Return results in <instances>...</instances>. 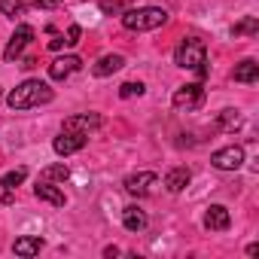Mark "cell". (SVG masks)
Returning <instances> with one entry per match:
<instances>
[{
  "instance_id": "1",
  "label": "cell",
  "mask_w": 259,
  "mask_h": 259,
  "mask_svg": "<svg viewBox=\"0 0 259 259\" xmlns=\"http://www.w3.org/2000/svg\"><path fill=\"white\" fill-rule=\"evenodd\" d=\"M55 98V92L43 82V79H25L22 85H16L10 95H7V104L13 110H31V107H40V104H49Z\"/></svg>"
},
{
  "instance_id": "2",
  "label": "cell",
  "mask_w": 259,
  "mask_h": 259,
  "mask_svg": "<svg viewBox=\"0 0 259 259\" xmlns=\"http://www.w3.org/2000/svg\"><path fill=\"white\" fill-rule=\"evenodd\" d=\"M174 64L183 67V70H195L198 76H207V67H204L207 64V49H204V43L198 37L180 40L177 49H174Z\"/></svg>"
},
{
  "instance_id": "3",
  "label": "cell",
  "mask_w": 259,
  "mask_h": 259,
  "mask_svg": "<svg viewBox=\"0 0 259 259\" xmlns=\"http://www.w3.org/2000/svg\"><path fill=\"white\" fill-rule=\"evenodd\" d=\"M168 22V13L159 7H141V10H125L122 13V25L128 31H156Z\"/></svg>"
},
{
  "instance_id": "4",
  "label": "cell",
  "mask_w": 259,
  "mask_h": 259,
  "mask_svg": "<svg viewBox=\"0 0 259 259\" xmlns=\"http://www.w3.org/2000/svg\"><path fill=\"white\" fill-rule=\"evenodd\" d=\"M171 104L177 107V110H198L201 104H204V89H201V82H186V85H180L177 92H174V98H171Z\"/></svg>"
},
{
  "instance_id": "5",
  "label": "cell",
  "mask_w": 259,
  "mask_h": 259,
  "mask_svg": "<svg viewBox=\"0 0 259 259\" xmlns=\"http://www.w3.org/2000/svg\"><path fill=\"white\" fill-rule=\"evenodd\" d=\"M210 165H213V168H220V171H238V168L244 165V147L232 144V147L217 150V153L210 156Z\"/></svg>"
},
{
  "instance_id": "6",
  "label": "cell",
  "mask_w": 259,
  "mask_h": 259,
  "mask_svg": "<svg viewBox=\"0 0 259 259\" xmlns=\"http://www.w3.org/2000/svg\"><path fill=\"white\" fill-rule=\"evenodd\" d=\"M85 144H89V135H79V132H61V135L52 141V150H55L58 156H73V153H79Z\"/></svg>"
},
{
  "instance_id": "7",
  "label": "cell",
  "mask_w": 259,
  "mask_h": 259,
  "mask_svg": "<svg viewBox=\"0 0 259 259\" xmlns=\"http://www.w3.org/2000/svg\"><path fill=\"white\" fill-rule=\"evenodd\" d=\"M156 180H159V177H156L153 171H138V174H132V177H125V183H122V186H125V192H128V195L144 198V195L156 186Z\"/></svg>"
},
{
  "instance_id": "8",
  "label": "cell",
  "mask_w": 259,
  "mask_h": 259,
  "mask_svg": "<svg viewBox=\"0 0 259 259\" xmlns=\"http://www.w3.org/2000/svg\"><path fill=\"white\" fill-rule=\"evenodd\" d=\"M31 40H34V28H31V25H19L16 34L10 37L7 49H4V58H7V61H16V58L25 52V46H28Z\"/></svg>"
},
{
  "instance_id": "9",
  "label": "cell",
  "mask_w": 259,
  "mask_h": 259,
  "mask_svg": "<svg viewBox=\"0 0 259 259\" xmlns=\"http://www.w3.org/2000/svg\"><path fill=\"white\" fill-rule=\"evenodd\" d=\"M104 125V119L98 113H76L70 119H64V132H79V135H92Z\"/></svg>"
},
{
  "instance_id": "10",
  "label": "cell",
  "mask_w": 259,
  "mask_h": 259,
  "mask_svg": "<svg viewBox=\"0 0 259 259\" xmlns=\"http://www.w3.org/2000/svg\"><path fill=\"white\" fill-rule=\"evenodd\" d=\"M229 226H232V213L223 204H210L204 210V229L207 232H226Z\"/></svg>"
},
{
  "instance_id": "11",
  "label": "cell",
  "mask_w": 259,
  "mask_h": 259,
  "mask_svg": "<svg viewBox=\"0 0 259 259\" xmlns=\"http://www.w3.org/2000/svg\"><path fill=\"white\" fill-rule=\"evenodd\" d=\"M79 67H82V61H79L76 55H64V58H55V61L49 64V76L61 82V79H67L70 73H76Z\"/></svg>"
},
{
  "instance_id": "12",
  "label": "cell",
  "mask_w": 259,
  "mask_h": 259,
  "mask_svg": "<svg viewBox=\"0 0 259 259\" xmlns=\"http://www.w3.org/2000/svg\"><path fill=\"white\" fill-rule=\"evenodd\" d=\"M34 195L40 198V201H49L52 207H64V192L58 189V186H52V183H43V180H37V186H34Z\"/></svg>"
},
{
  "instance_id": "13",
  "label": "cell",
  "mask_w": 259,
  "mask_h": 259,
  "mask_svg": "<svg viewBox=\"0 0 259 259\" xmlns=\"http://www.w3.org/2000/svg\"><path fill=\"white\" fill-rule=\"evenodd\" d=\"M232 76H235V82H244V85H253V82L259 79V64H256L253 58H244L241 64H235V70H232Z\"/></svg>"
},
{
  "instance_id": "14",
  "label": "cell",
  "mask_w": 259,
  "mask_h": 259,
  "mask_svg": "<svg viewBox=\"0 0 259 259\" xmlns=\"http://www.w3.org/2000/svg\"><path fill=\"white\" fill-rule=\"evenodd\" d=\"M122 67H125V58H122V55H101V58L95 61L92 73H95V76H110V73H116V70H122Z\"/></svg>"
},
{
  "instance_id": "15",
  "label": "cell",
  "mask_w": 259,
  "mask_h": 259,
  "mask_svg": "<svg viewBox=\"0 0 259 259\" xmlns=\"http://www.w3.org/2000/svg\"><path fill=\"white\" fill-rule=\"evenodd\" d=\"M40 250H43V238L40 235H25V238H16V244H13L16 256H37Z\"/></svg>"
},
{
  "instance_id": "16",
  "label": "cell",
  "mask_w": 259,
  "mask_h": 259,
  "mask_svg": "<svg viewBox=\"0 0 259 259\" xmlns=\"http://www.w3.org/2000/svg\"><path fill=\"white\" fill-rule=\"evenodd\" d=\"M122 226H125L128 232H144V229H147V213H144L141 207H135V204L125 207V210H122Z\"/></svg>"
},
{
  "instance_id": "17",
  "label": "cell",
  "mask_w": 259,
  "mask_h": 259,
  "mask_svg": "<svg viewBox=\"0 0 259 259\" xmlns=\"http://www.w3.org/2000/svg\"><path fill=\"white\" fill-rule=\"evenodd\" d=\"M189 180H192L189 168H171V171L165 174V186H168V192H183V189L189 186Z\"/></svg>"
},
{
  "instance_id": "18",
  "label": "cell",
  "mask_w": 259,
  "mask_h": 259,
  "mask_svg": "<svg viewBox=\"0 0 259 259\" xmlns=\"http://www.w3.org/2000/svg\"><path fill=\"white\" fill-rule=\"evenodd\" d=\"M244 125V119H241V113L238 110H223L220 116H217V128H220V132H238V128Z\"/></svg>"
},
{
  "instance_id": "19",
  "label": "cell",
  "mask_w": 259,
  "mask_h": 259,
  "mask_svg": "<svg viewBox=\"0 0 259 259\" xmlns=\"http://www.w3.org/2000/svg\"><path fill=\"white\" fill-rule=\"evenodd\" d=\"M67 177H70V168H67L64 162H61V165H49V168L40 171V180H43V183H64Z\"/></svg>"
},
{
  "instance_id": "20",
  "label": "cell",
  "mask_w": 259,
  "mask_h": 259,
  "mask_svg": "<svg viewBox=\"0 0 259 259\" xmlns=\"http://www.w3.org/2000/svg\"><path fill=\"white\" fill-rule=\"evenodd\" d=\"M256 31H259V19L256 16H244L241 22L232 25V34L235 37H256Z\"/></svg>"
},
{
  "instance_id": "21",
  "label": "cell",
  "mask_w": 259,
  "mask_h": 259,
  "mask_svg": "<svg viewBox=\"0 0 259 259\" xmlns=\"http://www.w3.org/2000/svg\"><path fill=\"white\" fill-rule=\"evenodd\" d=\"M25 177H28V168H25V165H19V168H13L10 174L0 177V186H4V189H16V186H22V183H25Z\"/></svg>"
},
{
  "instance_id": "22",
  "label": "cell",
  "mask_w": 259,
  "mask_h": 259,
  "mask_svg": "<svg viewBox=\"0 0 259 259\" xmlns=\"http://www.w3.org/2000/svg\"><path fill=\"white\" fill-rule=\"evenodd\" d=\"M25 10H28V0H0V13L10 16V19L25 16Z\"/></svg>"
},
{
  "instance_id": "23",
  "label": "cell",
  "mask_w": 259,
  "mask_h": 259,
  "mask_svg": "<svg viewBox=\"0 0 259 259\" xmlns=\"http://www.w3.org/2000/svg\"><path fill=\"white\" fill-rule=\"evenodd\" d=\"M135 95L138 98L144 95V82H122L119 85V98H135Z\"/></svg>"
},
{
  "instance_id": "24",
  "label": "cell",
  "mask_w": 259,
  "mask_h": 259,
  "mask_svg": "<svg viewBox=\"0 0 259 259\" xmlns=\"http://www.w3.org/2000/svg\"><path fill=\"white\" fill-rule=\"evenodd\" d=\"M101 13L119 16V13H125V4H119V0H101Z\"/></svg>"
},
{
  "instance_id": "25",
  "label": "cell",
  "mask_w": 259,
  "mask_h": 259,
  "mask_svg": "<svg viewBox=\"0 0 259 259\" xmlns=\"http://www.w3.org/2000/svg\"><path fill=\"white\" fill-rule=\"evenodd\" d=\"M79 34H82V28H79V25H70V28H67V37H64L67 46H76V43H79Z\"/></svg>"
},
{
  "instance_id": "26",
  "label": "cell",
  "mask_w": 259,
  "mask_h": 259,
  "mask_svg": "<svg viewBox=\"0 0 259 259\" xmlns=\"http://www.w3.org/2000/svg\"><path fill=\"white\" fill-rule=\"evenodd\" d=\"M64 46H67V40H64V37H55V40H49V49H52V52H58V49H64Z\"/></svg>"
},
{
  "instance_id": "27",
  "label": "cell",
  "mask_w": 259,
  "mask_h": 259,
  "mask_svg": "<svg viewBox=\"0 0 259 259\" xmlns=\"http://www.w3.org/2000/svg\"><path fill=\"white\" fill-rule=\"evenodd\" d=\"M34 7H37V10H52V7H58V0H37Z\"/></svg>"
}]
</instances>
